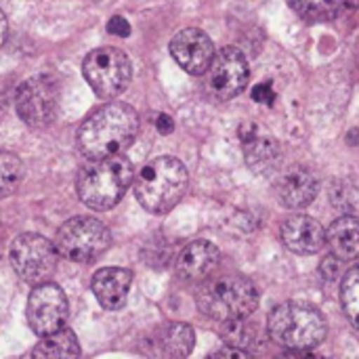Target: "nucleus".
<instances>
[{
    "instance_id": "ddd939ff",
    "label": "nucleus",
    "mask_w": 359,
    "mask_h": 359,
    "mask_svg": "<svg viewBox=\"0 0 359 359\" xmlns=\"http://www.w3.org/2000/svg\"><path fill=\"white\" fill-rule=\"evenodd\" d=\"M282 242L297 255H316L324 248L326 233L316 219L307 215H294L282 223Z\"/></svg>"
},
{
    "instance_id": "393cba45",
    "label": "nucleus",
    "mask_w": 359,
    "mask_h": 359,
    "mask_svg": "<svg viewBox=\"0 0 359 359\" xmlns=\"http://www.w3.org/2000/svg\"><path fill=\"white\" fill-rule=\"evenodd\" d=\"M107 32H109L111 36L126 38V36H130V23H128L124 17L116 15V17H111V19H109V23H107Z\"/></svg>"
},
{
    "instance_id": "aec40b11",
    "label": "nucleus",
    "mask_w": 359,
    "mask_h": 359,
    "mask_svg": "<svg viewBox=\"0 0 359 359\" xmlns=\"http://www.w3.org/2000/svg\"><path fill=\"white\" fill-rule=\"evenodd\" d=\"M42 341L34 347V358H78L80 345L72 330L59 328L57 332H50L46 337H40Z\"/></svg>"
},
{
    "instance_id": "6e6552de",
    "label": "nucleus",
    "mask_w": 359,
    "mask_h": 359,
    "mask_svg": "<svg viewBox=\"0 0 359 359\" xmlns=\"http://www.w3.org/2000/svg\"><path fill=\"white\" fill-rule=\"evenodd\" d=\"M57 257L59 252L55 244L38 233L17 236L8 250V259L15 273L32 286L50 280L57 269Z\"/></svg>"
},
{
    "instance_id": "9d476101",
    "label": "nucleus",
    "mask_w": 359,
    "mask_h": 359,
    "mask_svg": "<svg viewBox=\"0 0 359 359\" xmlns=\"http://www.w3.org/2000/svg\"><path fill=\"white\" fill-rule=\"evenodd\" d=\"M206 72H208V78H206L208 93L223 101L240 95L246 88L248 78H250V69H248V61L244 53L233 46L221 48L212 57V63Z\"/></svg>"
},
{
    "instance_id": "39448f33",
    "label": "nucleus",
    "mask_w": 359,
    "mask_h": 359,
    "mask_svg": "<svg viewBox=\"0 0 359 359\" xmlns=\"http://www.w3.org/2000/svg\"><path fill=\"white\" fill-rule=\"evenodd\" d=\"M196 301L204 316L219 322H233L255 313L259 307V292L248 278L229 273L204 282Z\"/></svg>"
},
{
    "instance_id": "412c9836",
    "label": "nucleus",
    "mask_w": 359,
    "mask_h": 359,
    "mask_svg": "<svg viewBox=\"0 0 359 359\" xmlns=\"http://www.w3.org/2000/svg\"><path fill=\"white\" fill-rule=\"evenodd\" d=\"M288 4L307 21H330L345 11V0H288Z\"/></svg>"
},
{
    "instance_id": "dca6fc26",
    "label": "nucleus",
    "mask_w": 359,
    "mask_h": 359,
    "mask_svg": "<svg viewBox=\"0 0 359 359\" xmlns=\"http://www.w3.org/2000/svg\"><path fill=\"white\" fill-rule=\"evenodd\" d=\"M278 198L288 208H303L311 204L318 196V179L305 166L288 168L276 183Z\"/></svg>"
},
{
    "instance_id": "f3484780",
    "label": "nucleus",
    "mask_w": 359,
    "mask_h": 359,
    "mask_svg": "<svg viewBox=\"0 0 359 359\" xmlns=\"http://www.w3.org/2000/svg\"><path fill=\"white\" fill-rule=\"evenodd\" d=\"M133 284V273L122 267L99 269L93 278V292L103 309L116 311L124 307L128 290Z\"/></svg>"
},
{
    "instance_id": "4be33fe9",
    "label": "nucleus",
    "mask_w": 359,
    "mask_h": 359,
    "mask_svg": "<svg viewBox=\"0 0 359 359\" xmlns=\"http://www.w3.org/2000/svg\"><path fill=\"white\" fill-rule=\"evenodd\" d=\"M23 181V164L11 151H0V200L19 189Z\"/></svg>"
},
{
    "instance_id": "2eb2a0df",
    "label": "nucleus",
    "mask_w": 359,
    "mask_h": 359,
    "mask_svg": "<svg viewBox=\"0 0 359 359\" xmlns=\"http://www.w3.org/2000/svg\"><path fill=\"white\" fill-rule=\"evenodd\" d=\"M194 330L187 324H164L145 341V353L158 358H187L194 349Z\"/></svg>"
},
{
    "instance_id": "a878e982",
    "label": "nucleus",
    "mask_w": 359,
    "mask_h": 359,
    "mask_svg": "<svg viewBox=\"0 0 359 359\" xmlns=\"http://www.w3.org/2000/svg\"><path fill=\"white\" fill-rule=\"evenodd\" d=\"M341 263L343 259L339 257H328L324 263H322V273H324V280H337L341 276Z\"/></svg>"
},
{
    "instance_id": "a211bd4d",
    "label": "nucleus",
    "mask_w": 359,
    "mask_h": 359,
    "mask_svg": "<svg viewBox=\"0 0 359 359\" xmlns=\"http://www.w3.org/2000/svg\"><path fill=\"white\" fill-rule=\"evenodd\" d=\"M326 242L334 257L343 261L359 259V219L358 217H341L337 219L326 233Z\"/></svg>"
},
{
    "instance_id": "1a4fd4ad",
    "label": "nucleus",
    "mask_w": 359,
    "mask_h": 359,
    "mask_svg": "<svg viewBox=\"0 0 359 359\" xmlns=\"http://www.w3.org/2000/svg\"><path fill=\"white\" fill-rule=\"evenodd\" d=\"M15 109L29 126H46L59 111V82L50 74H38L15 90Z\"/></svg>"
},
{
    "instance_id": "20e7f679",
    "label": "nucleus",
    "mask_w": 359,
    "mask_h": 359,
    "mask_svg": "<svg viewBox=\"0 0 359 359\" xmlns=\"http://www.w3.org/2000/svg\"><path fill=\"white\" fill-rule=\"evenodd\" d=\"M187 168L170 156L151 160L135 179V196L139 204L154 215L170 212L187 191Z\"/></svg>"
},
{
    "instance_id": "f03ea898",
    "label": "nucleus",
    "mask_w": 359,
    "mask_h": 359,
    "mask_svg": "<svg viewBox=\"0 0 359 359\" xmlns=\"http://www.w3.org/2000/svg\"><path fill=\"white\" fill-rule=\"evenodd\" d=\"M267 330L288 355H309L326 339L328 326L320 309L307 303H282L267 318Z\"/></svg>"
},
{
    "instance_id": "4468645a",
    "label": "nucleus",
    "mask_w": 359,
    "mask_h": 359,
    "mask_svg": "<svg viewBox=\"0 0 359 359\" xmlns=\"http://www.w3.org/2000/svg\"><path fill=\"white\" fill-rule=\"evenodd\" d=\"M221 261V252L206 240L187 244L177 259V276L185 282H198L208 278Z\"/></svg>"
},
{
    "instance_id": "c756f323",
    "label": "nucleus",
    "mask_w": 359,
    "mask_h": 359,
    "mask_svg": "<svg viewBox=\"0 0 359 359\" xmlns=\"http://www.w3.org/2000/svg\"><path fill=\"white\" fill-rule=\"evenodd\" d=\"M6 32H8V23H6V17H4V13H2V8H0V46H2L4 40H6Z\"/></svg>"
},
{
    "instance_id": "423d86ee",
    "label": "nucleus",
    "mask_w": 359,
    "mask_h": 359,
    "mask_svg": "<svg viewBox=\"0 0 359 359\" xmlns=\"http://www.w3.org/2000/svg\"><path fill=\"white\" fill-rule=\"evenodd\" d=\"M109 229L93 217H74L65 221L55 238L57 252L74 263H93L109 248Z\"/></svg>"
},
{
    "instance_id": "c85d7f7f",
    "label": "nucleus",
    "mask_w": 359,
    "mask_h": 359,
    "mask_svg": "<svg viewBox=\"0 0 359 359\" xmlns=\"http://www.w3.org/2000/svg\"><path fill=\"white\" fill-rule=\"evenodd\" d=\"M6 109H8V86L4 80H0V120L4 118Z\"/></svg>"
},
{
    "instance_id": "f8f14e48",
    "label": "nucleus",
    "mask_w": 359,
    "mask_h": 359,
    "mask_svg": "<svg viewBox=\"0 0 359 359\" xmlns=\"http://www.w3.org/2000/svg\"><path fill=\"white\" fill-rule=\"evenodd\" d=\"M170 53L175 57V61L187 72V74H204L215 57V46L212 40L196 27L183 29L179 32L172 40H170Z\"/></svg>"
},
{
    "instance_id": "b1692460",
    "label": "nucleus",
    "mask_w": 359,
    "mask_h": 359,
    "mask_svg": "<svg viewBox=\"0 0 359 359\" xmlns=\"http://www.w3.org/2000/svg\"><path fill=\"white\" fill-rule=\"evenodd\" d=\"M252 99L257 103H263L267 107H271L276 103V90L269 82H263V84H257L255 90H252Z\"/></svg>"
},
{
    "instance_id": "bb28decb",
    "label": "nucleus",
    "mask_w": 359,
    "mask_h": 359,
    "mask_svg": "<svg viewBox=\"0 0 359 359\" xmlns=\"http://www.w3.org/2000/svg\"><path fill=\"white\" fill-rule=\"evenodd\" d=\"M156 128H158L162 135H168V133L175 130V120H172L170 116H166V114H160L158 120H156Z\"/></svg>"
},
{
    "instance_id": "9b49d317",
    "label": "nucleus",
    "mask_w": 359,
    "mask_h": 359,
    "mask_svg": "<svg viewBox=\"0 0 359 359\" xmlns=\"http://www.w3.org/2000/svg\"><path fill=\"white\" fill-rule=\"evenodd\" d=\"M67 320L65 292L50 282L36 284L27 299V324L34 334L46 337L63 328Z\"/></svg>"
},
{
    "instance_id": "5701e85b",
    "label": "nucleus",
    "mask_w": 359,
    "mask_h": 359,
    "mask_svg": "<svg viewBox=\"0 0 359 359\" xmlns=\"http://www.w3.org/2000/svg\"><path fill=\"white\" fill-rule=\"evenodd\" d=\"M341 303H343L345 316L349 318V322L359 332V265L353 267L351 271H347V276L343 278Z\"/></svg>"
},
{
    "instance_id": "0eeeda50",
    "label": "nucleus",
    "mask_w": 359,
    "mask_h": 359,
    "mask_svg": "<svg viewBox=\"0 0 359 359\" xmlns=\"http://www.w3.org/2000/svg\"><path fill=\"white\" fill-rule=\"evenodd\" d=\"M82 74L101 99H116L133 80V63L124 50L116 46H101L86 55Z\"/></svg>"
},
{
    "instance_id": "f257e3e1",
    "label": "nucleus",
    "mask_w": 359,
    "mask_h": 359,
    "mask_svg": "<svg viewBox=\"0 0 359 359\" xmlns=\"http://www.w3.org/2000/svg\"><path fill=\"white\" fill-rule=\"evenodd\" d=\"M139 133V116L126 103H109L90 114L78 130V147L88 160L122 154Z\"/></svg>"
},
{
    "instance_id": "cd10ccee",
    "label": "nucleus",
    "mask_w": 359,
    "mask_h": 359,
    "mask_svg": "<svg viewBox=\"0 0 359 359\" xmlns=\"http://www.w3.org/2000/svg\"><path fill=\"white\" fill-rule=\"evenodd\" d=\"M250 353L246 351V349H221V351H217L215 353V358H238V359H244L248 358Z\"/></svg>"
},
{
    "instance_id": "6ab92c4d",
    "label": "nucleus",
    "mask_w": 359,
    "mask_h": 359,
    "mask_svg": "<svg viewBox=\"0 0 359 359\" xmlns=\"http://www.w3.org/2000/svg\"><path fill=\"white\" fill-rule=\"evenodd\" d=\"M244 143V154H246V162L248 166L259 172V175H267L273 168H278L280 158H282V149L278 145V141L269 139V137H252Z\"/></svg>"
},
{
    "instance_id": "7ed1b4c3",
    "label": "nucleus",
    "mask_w": 359,
    "mask_h": 359,
    "mask_svg": "<svg viewBox=\"0 0 359 359\" xmlns=\"http://www.w3.org/2000/svg\"><path fill=\"white\" fill-rule=\"evenodd\" d=\"M133 175L130 160L120 154L88 160L78 175V198L93 210H109L124 198Z\"/></svg>"
}]
</instances>
